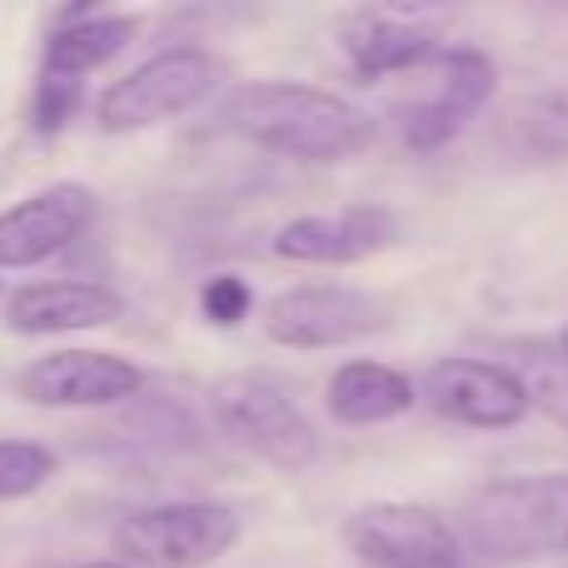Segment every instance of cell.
<instances>
[{"label": "cell", "mask_w": 568, "mask_h": 568, "mask_svg": "<svg viewBox=\"0 0 568 568\" xmlns=\"http://www.w3.org/2000/svg\"><path fill=\"white\" fill-rule=\"evenodd\" d=\"M559 359H568V329L559 334Z\"/></svg>", "instance_id": "22"}, {"label": "cell", "mask_w": 568, "mask_h": 568, "mask_svg": "<svg viewBox=\"0 0 568 568\" xmlns=\"http://www.w3.org/2000/svg\"><path fill=\"white\" fill-rule=\"evenodd\" d=\"M140 20L135 16H70L65 26L50 36L45 45V70L50 75H90V70L110 65L120 50L135 40Z\"/></svg>", "instance_id": "16"}, {"label": "cell", "mask_w": 568, "mask_h": 568, "mask_svg": "<svg viewBox=\"0 0 568 568\" xmlns=\"http://www.w3.org/2000/svg\"><path fill=\"white\" fill-rule=\"evenodd\" d=\"M140 389H145V369L105 349H55L20 374V394L40 409H105Z\"/></svg>", "instance_id": "9"}, {"label": "cell", "mask_w": 568, "mask_h": 568, "mask_svg": "<svg viewBox=\"0 0 568 568\" xmlns=\"http://www.w3.org/2000/svg\"><path fill=\"white\" fill-rule=\"evenodd\" d=\"M90 568H135V564H125V559H105V564H90Z\"/></svg>", "instance_id": "21"}, {"label": "cell", "mask_w": 568, "mask_h": 568, "mask_svg": "<svg viewBox=\"0 0 568 568\" xmlns=\"http://www.w3.org/2000/svg\"><path fill=\"white\" fill-rule=\"evenodd\" d=\"M55 479V454L36 439H0V504L30 499Z\"/></svg>", "instance_id": "17"}, {"label": "cell", "mask_w": 568, "mask_h": 568, "mask_svg": "<svg viewBox=\"0 0 568 568\" xmlns=\"http://www.w3.org/2000/svg\"><path fill=\"white\" fill-rule=\"evenodd\" d=\"M419 404V389H414L409 374L389 369V364L374 359H349L329 374L324 384V409H329L334 424L344 429H369V424H389L399 414H409Z\"/></svg>", "instance_id": "15"}, {"label": "cell", "mask_w": 568, "mask_h": 568, "mask_svg": "<svg viewBox=\"0 0 568 568\" xmlns=\"http://www.w3.org/2000/svg\"><path fill=\"white\" fill-rule=\"evenodd\" d=\"M200 310H205L210 324H220V329H235V324L250 314V284L240 280V275L205 280V290H200Z\"/></svg>", "instance_id": "18"}, {"label": "cell", "mask_w": 568, "mask_h": 568, "mask_svg": "<svg viewBox=\"0 0 568 568\" xmlns=\"http://www.w3.org/2000/svg\"><path fill=\"white\" fill-rule=\"evenodd\" d=\"M529 394H534V404H539V409L559 424V429H568V359L539 364V369H534V379H529Z\"/></svg>", "instance_id": "20"}, {"label": "cell", "mask_w": 568, "mask_h": 568, "mask_svg": "<svg viewBox=\"0 0 568 568\" xmlns=\"http://www.w3.org/2000/svg\"><path fill=\"white\" fill-rule=\"evenodd\" d=\"M419 399L439 419L464 429H514L534 409L529 379L494 359H434L419 379Z\"/></svg>", "instance_id": "8"}, {"label": "cell", "mask_w": 568, "mask_h": 568, "mask_svg": "<svg viewBox=\"0 0 568 568\" xmlns=\"http://www.w3.org/2000/svg\"><path fill=\"white\" fill-rule=\"evenodd\" d=\"M399 220L384 205H349L334 215H300L290 225H280V235L270 240L280 260L290 265H359V260L379 255L394 245Z\"/></svg>", "instance_id": "11"}, {"label": "cell", "mask_w": 568, "mask_h": 568, "mask_svg": "<svg viewBox=\"0 0 568 568\" xmlns=\"http://www.w3.org/2000/svg\"><path fill=\"white\" fill-rule=\"evenodd\" d=\"M339 45L359 75H389V70H409L439 55L434 26L404 16V10H359L344 20Z\"/></svg>", "instance_id": "14"}, {"label": "cell", "mask_w": 568, "mask_h": 568, "mask_svg": "<svg viewBox=\"0 0 568 568\" xmlns=\"http://www.w3.org/2000/svg\"><path fill=\"white\" fill-rule=\"evenodd\" d=\"M439 95L419 100V105L404 110V145L429 155V150H444L494 95V65L484 50L459 45V50H444L439 55Z\"/></svg>", "instance_id": "12"}, {"label": "cell", "mask_w": 568, "mask_h": 568, "mask_svg": "<svg viewBox=\"0 0 568 568\" xmlns=\"http://www.w3.org/2000/svg\"><path fill=\"white\" fill-rule=\"evenodd\" d=\"M220 60L205 45H170L160 55L140 60L130 75L100 95V125L105 130H150L160 120H175L195 110L220 85Z\"/></svg>", "instance_id": "5"}, {"label": "cell", "mask_w": 568, "mask_h": 568, "mask_svg": "<svg viewBox=\"0 0 568 568\" xmlns=\"http://www.w3.org/2000/svg\"><path fill=\"white\" fill-rule=\"evenodd\" d=\"M125 314L120 294L95 280H50L10 294L6 329L10 334H75V329H105Z\"/></svg>", "instance_id": "13"}, {"label": "cell", "mask_w": 568, "mask_h": 568, "mask_svg": "<svg viewBox=\"0 0 568 568\" xmlns=\"http://www.w3.org/2000/svg\"><path fill=\"white\" fill-rule=\"evenodd\" d=\"M389 324V310L354 284H300L270 300L265 334L280 349H344Z\"/></svg>", "instance_id": "7"}, {"label": "cell", "mask_w": 568, "mask_h": 568, "mask_svg": "<svg viewBox=\"0 0 568 568\" xmlns=\"http://www.w3.org/2000/svg\"><path fill=\"white\" fill-rule=\"evenodd\" d=\"M464 549L494 564H539L568 554V474L494 479L464 504Z\"/></svg>", "instance_id": "2"}, {"label": "cell", "mask_w": 568, "mask_h": 568, "mask_svg": "<svg viewBox=\"0 0 568 568\" xmlns=\"http://www.w3.org/2000/svg\"><path fill=\"white\" fill-rule=\"evenodd\" d=\"M344 544L364 568H464V539L454 524L409 499H374L349 509Z\"/></svg>", "instance_id": "6"}, {"label": "cell", "mask_w": 568, "mask_h": 568, "mask_svg": "<svg viewBox=\"0 0 568 568\" xmlns=\"http://www.w3.org/2000/svg\"><path fill=\"white\" fill-rule=\"evenodd\" d=\"M95 220V190L80 180H60L0 215V270L45 265L50 255L70 250Z\"/></svg>", "instance_id": "10"}, {"label": "cell", "mask_w": 568, "mask_h": 568, "mask_svg": "<svg viewBox=\"0 0 568 568\" xmlns=\"http://www.w3.org/2000/svg\"><path fill=\"white\" fill-rule=\"evenodd\" d=\"M220 125L250 145L284 160H329L359 155L374 140V120L334 90H314L300 80H245L220 100Z\"/></svg>", "instance_id": "1"}, {"label": "cell", "mask_w": 568, "mask_h": 568, "mask_svg": "<svg viewBox=\"0 0 568 568\" xmlns=\"http://www.w3.org/2000/svg\"><path fill=\"white\" fill-rule=\"evenodd\" d=\"M210 409H215L230 444H240L245 454L275 464V469L294 474L320 459V429L294 404V394L284 384L265 379V374H225V379H215Z\"/></svg>", "instance_id": "3"}, {"label": "cell", "mask_w": 568, "mask_h": 568, "mask_svg": "<svg viewBox=\"0 0 568 568\" xmlns=\"http://www.w3.org/2000/svg\"><path fill=\"white\" fill-rule=\"evenodd\" d=\"M80 85L85 80H70V75H50V70H40V85H36V125L45 130H60L70 115H75L80 105Z\"/></svg>", "instance_id": "19"}, {"label": "cell", "mask_w": 568, "mask_h": 568, "mask_svg": "<svg viewBox=\"0 0 568 568\" xmlns=\"http://www.w3.org/2000/svg\"><path fill=\"white\" fill-rule=\"evenodd\" d=\"M120 559L135 568H210L240 544V514L210 499L155 504L115 529Z\"/></svg>", "instance_id": "4"}]
</instances>
